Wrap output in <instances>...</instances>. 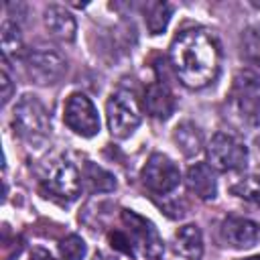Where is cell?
Here are the masks:
<instances>
[{
    "instance_id": "cell-23",
    "label": "cell",
    "mask_w": 260,
    "mask_h": 260,
    "mask_svg": "<svg viewBox=\"0 0 260 260\" xmlns=\"http://www.w3.org/2000/svg\"><path fill=\"white\" fill-rule=\"evenodd\" d=\"M0 83H2V104H8L14 91L12 75L8 71V57H2V71H0Z\"/></svg>"
},
{
    "instance_id": "cell-16",
    "label": "cell",
    "mask_w": 260,
    "mask_h": 260,
    "mask_svg": "<svg viewBox=\"0 0 260 260\" xmlns=\"http://www.w3.org/2000/svg\"><path fill=\"white\" fill-rule=\"evenodd\" d=\"M173 142L187 158H191L203 150V134L193 122L177 124V128L173 130Z\"/></svg>"
},
{
    "instance_id": "cell-10",
    "label": "cell",
    "mask_w": 260,
    "mask_h": 260,
    "mask_svg": "<svg viewBox=\"0 0 260 260\" xmlns=\"http://www.w3.org/2000/svg\"><path fill=\"white\" fill-rule=\"evenodd\" d=\"M24 65L28 77L37 85H53L67 71V61L53 49H35L26 53Z\"/></svg>"
},
{
    "instance_id": "cell-19",
    "label": "cell",
    "mask_w": 260,
    "mask_h": 260,
    "mask_svg": "<svg viewBox=\"0 0 260 260\" xmlns=\"http://www.w3.org/2000/svg\"><path fill=\"white\" fill-rule=\"evenodd\" d=\"M232 193L248 203L260 207V179L256 177H242L232 185Z\"/></svg>"
},
{
    "instance_id": "cell-6",
    "label": "cell",
    "mask_w": 260,
    "mask_h": 260,
    "mask_svg": "<svg viewBox=\"0 0 260 260\" xmlns=\"http://www.w3.org/2000/svg\"><path fill=\"white\" fill-rule=\"evenodd\" d=\"M144 187L154 195H167L175 191L181 183L179 167L162 152H152L140 173Z\"/></svg>"
},
{
    "instance_id": "cell-15",
    "label": "cell",
    "mask_w": 260,
    "mask_h": 260,
    "mask_svg": "<svg viewBox=\"0 0 260 260\" xmlns=\"http://www.w3.org/2000/svg\"><path fill=\"white\" fill-rule=\"evenodd\" d=\"M175 250L179 256L185 260H201L203 256V236L199 225L195 223H185L175 232Z\"/></svg>"
},
{
    "instance_id": "cell-3",
    "label": "cell",
    "mask_w": 260,
    "mask_h": 260,
    "mask_svg": "<svg viewBox=\"0 0 260 260\" xmlns=\"http://www.w3.org/2000/svg\"><path fill=\"white\" fill-rule=\"evenodd\" d=\"M83 179L77 171V167L67 158L53 160L45 175L41 177V189L47 197L59 199V201H75L81 193Z\"/></svg>"
},
{
    "instance_id": "cell-11",
    "label": "cell",
    "mask_w": 260,
    "mask_h": 260,
    "mask_svg": "<svg viewBox=\"0 0 260 260\" xmlns=\"http://www.w3.org/2000/svg\"><path fill=\"white\" fill-rule=\"evenodd\" d=\"M219 238L225 246L236 248V250L252 248L260 240V223H256L248 217L230 215L219 225Z\"/></svg>"
},
{
    "instance_id": "cell-26",
    "label": "cell",
    "mask_w": 260,
    "mask_h": 260,
    "mask_svg": "<svg viewBox=\"0 0 260 260\" xmlns=\"http://www.w3.org/2000/svg\"><path fill=\"white\" fill-rule=\"evenodd\" d=\"M240 260H260V256H248V258H240Z\"/></svg>"
},
{
    "instance_id": "cell-24",
    "label": "cell",
    "mask_w": 260,
    "mask_h": 260,
    "mask_svg": "<svg viewBox=\"0 0 260 260\" xmlns=\"http://www.w3.org/2000/svg\"><path fill=\"white\" fill-rule=\"evenodd\" d=\"M108 240H110V246L112 248H116V250H120L124 254H132V242H130L128 234H124V232H112L108 236Z\"/></svg>"
},
{
    "instance_id": "cell-8",
    "label": "cell",
    "mask_w": 260,
    "mask_h": 260,
    "mask_svg": "<svg viewBox=\"0 0 260 260\" xmlns=\"http://www.w3.org/2000/svg\"><path fill=\"white\" fill-rule=\"evenodd\" d=\"M63 122L73 130L77 136L91 138L100 132V116L93 102L85 93H71L63 108Z\"/></svg>"
},
{
    "instance_id": "cell-27",
    "label": "cell",
    "mask_w": 260,
    "mask_h": 260,
    "mask_svg": "<svg viewBox=\"0 0 260 260\" xmlns=\"http://www.w3.org/2000/svg\"><path fill=\"white\" fill-rule=\"evenodd\" d=\"M256 148H258V152H260V136L256 138Z\"/></svg>"
},
{
    "instance_id": "cell-17",
    "label": "cell",
    "mask_w": 260,
    "mask_h": 260,
    "mask_svg": "<svg viewBox=\"0 0 260 260\" xmlns=\"http://www.w3.org/2000/svg\"><path fill=\"white\" fill-rule=\"evenodd\" d=\"M81 179H83V183L87 185V189L89 191H112L114 187H116V181H114V177L108 173V171H104L102 167H98V165H93V162H85V169H83V173H81Z\"/></svg>"
},
{
    "instance_id": "cell-9",
    "label": "cell",
    "mask_w": 260,
    "mask_h": 260,
    "mask_svg": "<svg viewBox=\"0 0 260 260\" xmlns=\"http://www.w3.org/2000/svg\"><path fill=\"white\" fill-rule=\"evenodd\" d=\"M230 100L242 120L256 122L260 116V77L252 71H240L234 77Z\"/></svg>"
},
{
    "instance_id": "cell-7",
    "label": "cell",
    "mask_w": 260,
    "mask_h": 260,
    "mask_svg": "<svg viewBox=\"0 0 260 260\" xmlns=\"http://www.w3.org/2000/svg\"><path fill=\"white\" fill-rule=\"evenodd\" d=\"M122 221L126 225V234H128L132 246H136L142 256H146L148 260H158L162 256L165 244H162V238L158 236L152 221H148L146 217H142L130 209L122 211Z\"/></svg>"
},
{
    "instance_id": "cell-18",
    "label": "cell",
    "mask_w": 260,
    "mask_h": 260,
    "mask_svg": "<svg viewBox=\"0 0 260 260\" xmlns=\"http://www.w3.org/2000/svg\"><path fill=\"white\" fill-rule=\"evenodd\" d=\"M171 14H173V6L167 4V2H154L150 4L148 12H146V26H148V32L150 35H158L167 28L169 20H171Z\"/></svg>"
},
{
    "instance_id": "cell-13",
    "label": "cell",
    "mask_w": 260,
    "mask_h": 260,
    "mask_svg": "<svg viewBox=\"0 0 260 260\" xmlns=\"http://www.w3.org/2000/svg\"><path fill=\"white\" fill-rule=\"evenodd\" d=\"M144 110L148 116L156 118V120H167L171 118V114L175 112V95L173 91L162 83V81H154L146 87L144 91Z\"/></svg>"
},
{
    "instance_id": "cell-20",
    "label": "cell",
    "mask_w": 260,
    "mask_h": 260,
    "mask_svg": "<svg viewBox=\"0 0 260 260\" xmlns=\"http://www.w3.org/2000/svg\"><path fill=\"white\" fill-rule=\"evenodd\" d=\"M22 49V37L20 28L14 20H4L2 22V57H8L10 51H20Z\"/></svg>"
},
{
    "instance_id": "cell-22",
    "label": "cell",
    "mask_w": 260,
    "mask_h": 260,
    "mask_svg": "<svg viewBox=\"0 0 260 260\" xmlns=\"http://www.w3.org/2000/svg\"><path fill=\"white\" fill-rule=\"evenodd\" d=\"M242 55L254 63L260 65V32L254 28H246L242 35Z\"/></svg>"
},
{
    "instance_id": "cell-25",
    "label": "cell",
    "mask_w": 260,
    "mask_h": 260,
    "mask_svg": "<svg viewBox=\"0 0 260 260\" xmlns=\"http://www.w3.org/2000/svg\"><path fill=\"white\" fill-rule=\"evenodd\" d=\"M28 260H55V258H53V256H51L47 250H43V248H35Z\"/></svg>"
},
{
    "instance_id": "cell-1",
    "label": "cell",
    "mask_w": 260,
    "mask_h": 260,
    "mask_svg": "<svg viewBox=\"0 0 260 260\" xmlns=\"http://www.w3.org/2000/svg\"><path fill=\"white\" fill-rule=\"evenodd\" d=\"M171 67L189 89H201L215 81L221 63L217 39L205 28L181 30L169 47Z\"/></svg>"
},
{
    "instance_id": "cell-5",
    "label": "cell",
    "mask_w": 260,
    "mask_h": 260,
    "mask_svg": "<svg viewBox=\"0 0 260 260\" xmlns=\"http://www.w3.org/2000/svg\"><path fill=\"white\" fill-rule=\"evenodd\" d=\"M207 165L213 171H240L246 167L248 160V150L244 142L230 134V132H217L207 144Z\"/></svg>"
},
{
    "instance_id": "cell-2",
    "label": "cell",
    "mask_w": 260,
    "mask_h": 260,
    "mask_svg": "<svg viewBox=\"0 0 260 260\" xmlns=\"http://www.w3.org/2000/svg\"><path fill=\"white\" fill-rule=\"evenodd\" d=\"M12 128L26 144L32 146H39L49 138L51 118L37 95L24 93L18 98L12 110Z\"/></svg>"
},
{
    "instance_id": "cell-21",
    "label": "cell",
    "mask_w": 260,
    "mask_h": 260,
    "mask_svg": "<svg viewBox=\"0 0 260 260\" xmlns=\"http://www.w3.org/2000/svg\"><path fill=\"white\" fill-rule=\"evenodd\" d=\"M85 242L77 234H69L59 242V256L61 260H81L85 256Z\"/></svg>"
},
{
    "instance_id": "cell-12",
    "label": "cell",
    "mask_w": 260,
    "mask_h": 260,
    "mask_svg": "<svg viewBox=\"0 0 260 260\" xmlns=\"http://www.w3.org/2000/svg\"><path fill=\"white\" fill-rule=\"evenodd\" d=\"M187 187L191 193H195V197H199L201 201H211L217 195V179H215V171L207 165V162H195L187 169Z\"/></svg>"
},
{
    "instance_id": "cell-14",
    "label": "cell",
    "mask_w": 260,
    "mask_h": 260,
    "mask_svg": "<svg viewBox=\"0 0 260 260\" xmlns=\"http://www.w3.org/2000/svg\"><path fill=\"white\" fill-rule=\"evenodd\" d=\"M43 20H45V26L47 30L51 32V37L59 39V41H65V43H71L75 39V32H77V24H75V18L69 10H65L63 6L59 4H49L45 8V14H43Z\"/></svg>"
},
{
    "instance_id": "cell-4",
    "label": "cell",
    "mask_w": 260,
    "mask_h": 260,
    "mask_svg": "<svg viewBox=\"0 0 260 260\" xmlns=\"http://www.w3.org/2000/svg\"><path fill=\"white\" fill-rule=\"evenodd\" d=\"M106 118H108L110 134L114 138H118V140L128 138L140 126V120H142L140 106H138L134 93L128 89L114 91L106 104Z\"/></svg>"
}]
</instances>
